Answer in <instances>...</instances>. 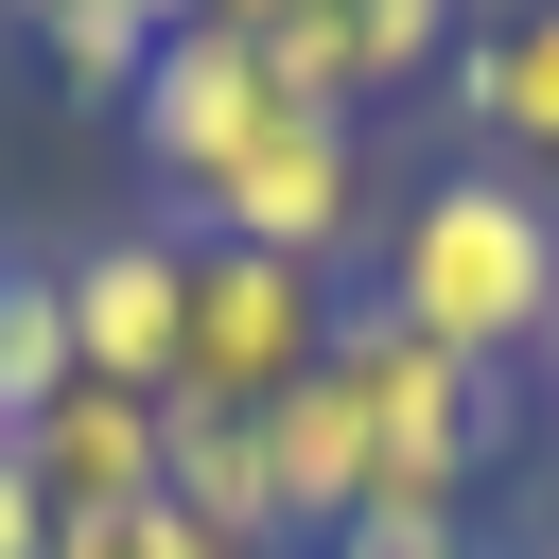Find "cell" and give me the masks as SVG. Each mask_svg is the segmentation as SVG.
<instances>
[{"label":"cell","instance_id":"1","mask_svg":"<svg viewBox=\"0 0 559 559\" xmlns=\"http://www.w3.org/2000/svg\"><path fill=\"white\" fill-rule=\"evenodd\" d=\"M419 349H454V367H507L524 384V349H542V297H559V192L542 175H507V157H437L402 210H384V280H367Z\"/></svg>","mask_w":559,"mask_h":559},{"label":"cell","instance_id":"2","mask_svg":"<svg viewBox=\"0 0 559 559\" xmlns=\"http://www.w3.org/2000/svg\"><path fill=\"white\" fill-rule=\"evenodd\" d=\"M332 367H349V402H367V489H437V507H472V489L507 472V367L419 349L384 297L332 314Z\"/></svg>","mask_w":559,"mask_h":559},{"label":"cell","instance_id":"3","mask_svg":"<svg viewBox=\"0 0 559 559\" xmlns=\"http://www.w3.org/2000/svg\"><path fill=\"white\" fill-rule=\"evenodd\" d=\"M332 262H280V245H192V314H175V402H227L262 419L280 384L332 367Z\"/></svg>","mask_w":559,"mask_h":559},{"label":"cell","instance_id":"4","mask_svg":"<svg viewBox=\"0 0 559 559\" xmlns=\"http://www.w3.org/2000/svg\"><path fill=\"white\" fill-rule=\"evenodd\" d=\"M367 210H384V157H367V122L349 105H280L175 227L192 245H280V262H349L367 245Z\"/></svg>","mask_w":559,"mask_h":559},{"label":"cell","instance_id":"5","mask_svg":"<svg viewBox=\"0 0 559 559\" xmlns=\"http://www.w3.org/2000/svg\"><path fill=\"white\" fill-rule=\"evenodd\" d=\"M52 297H70V367H87V384L175 402V314H192V227H175V210L52 245Z\"/></svg>","mask_w":559,"mask_h":559},{"label":"cell","instance_id":"6","mask_svg":"<svg viewBox=\"0 0 559 559\" xmlns=\"http://www.w3.org/2000/svg\"><path fill=\"white\" fill-rule=\"evenodd\" d=\"M122 122H140V175L192 210V192H210V175L280 122V70H262V35L192 17V35H157V70H140V105H122Z\"/></svg>","mask_w":559,"mask_h":559},{"label":"cell","instance_id":"7","mask_svg":"<svg viewBox=\"0 0 559 559\" xmlns=\"http://www.w3.org/2000/svg\"><path fill=\"white\" fill-rule=\"evenodd\" d=\"M437 105H454V140H472V157H507V175H542V192H559V0L472 17V35H454V70H437Z\"/></svg>","mask_w":559,"mask_h":559},{"label":"cell","instance_id":"8","mask_svg":"<svg viewBox=\"0 0 559 559\" xmlns=\"http://www.w3.org/2000/svg\"><path fill=\"white\" fill-rule=\"evenodd\" d=\"M17 472L52 489V524H87V507H140V489H157V402H140V384H87V367H70V384H52L35 419H17Z\"/></svg>","mask_w":559,"mask_h":559},{"label":"cell","instance_id":"9","mask_svg":"<svg viewBox=\"0 0 559 559\" xmlns=\"http://www.w3.org/2000/svg\"><path fill=\"white\" fill-rule=\"evenodd\" d=\"M157 489H175L227 559H297L280 472H262V419H227V402H157Z\"/></svg>","mask_w":559,"mask_h":559},{"label":"cell","instance_id":"10","mask_svg":"<svg viewBox=\"0 0 559 559\" xmlns=\"http://www.w3.org/2000/svg\"><path fill=\"white\" fill-rule=\"evenodd\" d=\"M262 472H280V524H297V559L367 507V402H349V367H314V384H280L262 402Z\"/></svg>","mask_w":559,"mask_h":559},{"label":"cell","instance_id":"11","mask_svg":"<svg viewBox=\"0 0 559 559\" xmlns=\"http://www.w3.org/2000/svg\"><path fill=\"white\" fill-rule=\"evenodd\" d=\"M17 35L52 52L70 105H140V70H157V35H192V0H17Z\"/></svg>","mask_w":559,"mask_h":559},{"label":"cell","instance_id":"12","mask_svg":"<svg viewBox=\"0 0 559 559\" xmlns=\"http://www.w3.org/2000/svg\"><path fill=\"white\" fill-rule=\"evenodd\" d=\"M70 384V297H52V245H0V437Z\"/></svg>","mask_w":559,"mask_h":559},{"label":"cell","instance_id":"13","mask_svg":"<svg viewBox=\"0 0 559 559\" xmlns=\"http://www.w3.org/2000/svg\"><path fill=\"white\" fill-rule=\"evenodd\" d=\"M332 35H349V87L384 105V87H437V70H454L472 0H332Z\"/></svg>","mask_w":559,"mask_h":559},{"label":"cell","instance_id":"14","mask_svg":"<svg viewBox=\"0 0 559 559\" xmlns=\"http://www.w3.org/2000/svg\"><path fill=\"white\" fill-rule=\"evenodd\" d=\"M314 559H489V524H472V507H437V489H367Z\"/></svg>","mask_w":559,"mask_h":559},{"label":"cell","instance_id":"15","mask_svg":"<svg viewBox=\"0 0 559 559\" xmlns=\"http://www.w3.org/2000/svg\"><path fill=\"white\" fill-rule=\"evenodd\" d=\"M52 559H227L175 489H140V507H87V524H52Z\"/></svg>","mask_w":559,"mask_h":559},{"label":"cell","instance_id":"16","mask_svg":"<svg viewBox=\"0 0 559 559\" xmlns=\"http://www.w3.org/2000/svg\"><path fill=\"white\" fill-rule=\"evenodd\" d=\"M0 559H52V489H35L17 454H0Z\"/></svg>","mask_w":559,"mask_h":559},{"label":"cell","instance_id":"17","mask_svg":"<svg viewBox=\"0 0 559 559\" xmlns=\"http://www.w3.org/2000/svg\"><path fill=\"white\" fill-rule=\"evenodd\" d=\"M192 17H227V35H297L314 0H192Z\"/></svg>","mask_w":559,"mask_h":559},{"label":"cell","instance_id":"18","mask_svg":"<svg viewBox=\"0 0 559 559\" xmlns=\"http://www.w3.org/2000/svg\"><path fill=\"white\" fill-rule=\"evenodd\" d=\"M524 367H542V384H559V297H542V349H524Z\"/></svg>","mask_w":559,"mask_h":559},{"label":"cell","instance_id":"19","mask_svg":"<svg viewBox=\"0 0 559 559\" xmlns=\"http://www.w3.org/2000/svg\"><path fill=\"white\" fill-rule=\"evenodd\" d=\"M542 542H559V454H542Z\"/></svg>","mask_w":559,"mask_h":559},{"label":"cell","instance_id":"20","mask_svg":"<svg viewBox=\"0 0 559 559\" xmlns=\"http://www.w3.org/2000/svg\"><path fill=\"white\" fill-rule=\"evenodd\" d=\"M489 559H542V542H489Z\"/></svg>","mask_w":559,"mask_h":559},{"label":"cell","instance_id":"21","mask_svg":"<svg viewBox=\"0 0 559 559\" xmlns=\"http://www.w3.org/2000/svg\"><path fill=\"white\" fill-rule=\"evenodd\" d=\"M542 559H559V542H542Z\"/></svg>","mask_w":559,"mask_h":559},{"label":"cell","instance_id":"22","mask_svg":"<svg viewBox=\"0 0 559 559\" xmlns=\"http://www.w3.org/2000/svg\"><path fill=\"white\" fill-rule=\"evenodd\" d=\"M0 17H17V0H0Z\"/></svg>","mask_w":559,"mask_h":559}]
</instances>
